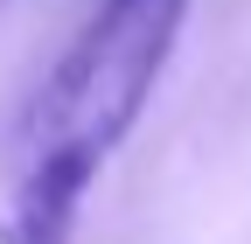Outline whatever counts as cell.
Instances as JSON below:
<instances>
[{
    "label": "cell",
    "instance_id": "obj_1",
    "mask_svg": "<svg viewBox=\"0 0 251 244\" xmlns=\"http://www.w3.org/2000/svg\"><path fill=\"white\" fill-rule=\"evenodd\" d=\"M188 14L196 0H91L21 112V161L0 244H77L91 181L147 119Z\"/></svg>",
    "mask_w": 251,
    "mask_h": 244
}]
</instances>
